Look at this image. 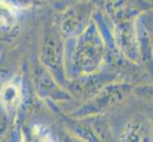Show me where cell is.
Returning <instances> with one entry per match:
<instances>
[{"label": "cell", "instance_id": "obj_1", "mask_svg": "<svg viewBox=\"0 0 153 142\" xmlns=\"http://www.w3.org/2000/svg\"><path fill=\"white\" fill-rule=\"evenodd\" d=\"M14 18V13L12 8H10L7 4L0 3V21L4 24L10 23Z\"/></svg>", "mask_w": 153, "mask_h": 142}]
</instances>
